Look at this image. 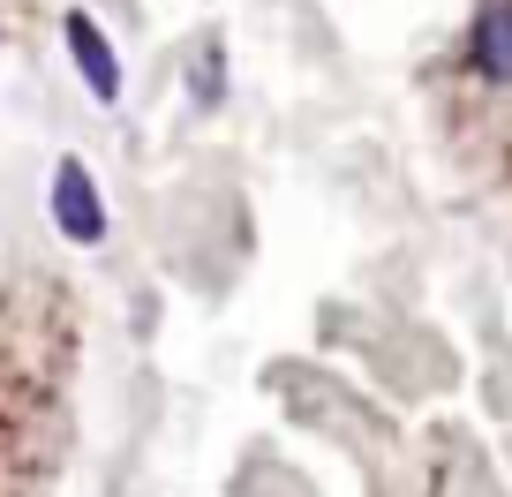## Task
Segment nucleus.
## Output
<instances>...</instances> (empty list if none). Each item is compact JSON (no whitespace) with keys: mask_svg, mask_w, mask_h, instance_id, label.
<instances>
[{"mask_svg":"<svg viewBox=\"0 0 512 497\" xmlns=\"http://www.w3.org/2000/svg\"><path fill=\"white\" fill-rule=\"evenodd\" d=\"M53 219L68 241H106V204H98L91 174L76 159H61V174H53Z\"/></svg>","mask_w":512,"mask_h":497,"instance_id":"f257e3e1","label":"nucleus"},{"mask_svg":"<svg viewBox=\"0 0 512 497\" xmlns=\"http://www.w3.org/2000/svg\"><path fill=\"white\" fill-rule=\"evenodd\" d=\"M475 68L490 83H512V0H490L475 16Z\"/></svg>","mask_w":512,"mask_h":497,"instance_id":"7ed1b4c3","label":"nucleus"},{"mask_svg":"<svg viewBox=\"0 0 512 497\" xmlns=\"http://www.w3.org/2000/svg\"><path fill=\"white\" fill-rule=\"evenodd\" d=\"M68 53H76L83 83H91L98 98H121V68H113V46L98 38V23H91V16H68Z\"/></svg>","mask_w":512,"mask_h":497,"instance_id":"f03ea898","label":"nucleus"}]
</instances>
